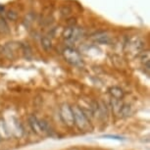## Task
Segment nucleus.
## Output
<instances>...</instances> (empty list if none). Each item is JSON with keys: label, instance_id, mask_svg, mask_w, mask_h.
<instances>
[{"label": "nucleus", "instance_id": "1", "mask_svg": "<svg viewBox=\"0 0 150 150\" xmlns=\"http://www.w3.org/2000/svg\"><path fill=\"white\" fill-rule=\"evenodd\" d=\"M73 114H74V122L75 125L78 127L79 129L81 131H88L90 126H89V120L86 117V113L83 111V109L79 106H74L72 107Z\"/></svg>", "mask_w": 150, "mask_h": 150}, {"label": "nucleus", "instance_id": "2", "mask_svg": "<svg viewBox=\"0 0 150 150\" xmlns=\"http://www.w3.org/2000/svg\"><path fill=\"white\" fill-rule=\"evenodd\" d=\"M63 56L68 63L78 66L81 64V57L77 50L72 47H67L63 50Z\"/></svg>", "mask_w": 150, "mask_h": 150}, {"label": "nucleus", "instance_id": "3", "mask_svg": "<svg viewBox=\"0 0 150 150\" xmlns=\"http://www.w3.org/2000/svg\"><path fill=\"white\" fill-rule=\"evenodd\" d=\"M83 30L81 29V28L75 27V26H72V27H69V28H67V29H65L63 33L64 38L70 41L78 40L79 38H81V36H83Z\"/></svg>", "mask_w": 150, "mask_h": 150}, {"label": "nucleus", "instance_id": "4", "mask_svg": "<svg viewBox=\"0 0 150 150\" xmlns=\"http://www.w3.org/2000/svg\"><path fill=\"white\" fill-rule=\"evenodd\" d=\"M60 115L62 120L68 127H73L75 125L74 122V114H73V110L72 107L68 104H64L60 109Z\"/></svg>", "mask_w": 150, "mask_h": 150}, {"label": "nucleus", "instance_id": "5", "mask_svg": "<svg viewBox=\"0 0 150 150\" xmlns=\"http://www.w3.org/2000/svg\"><path fill=\"white\" fill-rule=\"evenodd\" d=\"M12 132L8 128L7 124L5 123L3 119H0V139L3 138V139H8L11 137Z\"/></svg>", "mask_w": 150, "mask_h": 150}, {"label": "nucleus", "instance_id": "6", "mask_svg": "<svg viewBox=\"0 0 150 150\" xmlns=\"http://www.w3.org/2000/svg\"><path fill=\"white\" fill-rule=\"evenodd\" d=\"M29 124L30 126V128L33 131V132H35L36 134H42L41 132V129H40V126H39V122H38V119L35 117V116H30L29 117Z\"/></svg>", "mask_w": 150, "mask_h": 150}, {"label": "nucleus", "instance_id": "7", "mask_svg": "<svg viewBox=\"0 0 150 150\" xmlns=\"http://www.w3.org/2000/svg\"><path fill=\"white\" fill-rule=\"evenodd\" d=\"M109 93L111 94V96L116 100H121L124 97V91L123 89H121L118 86H112L109 88Z\"/></svg>", "mask_w": 150, "mask_h": 150}, {"label": "nucleus", "instance_id": "8", "mask_svg": "<svg viewBox=\"0 0 150 150\" xmlns=\"http://www.w3.org/2000/svg\"><path fill=\"white\" fill-rule=\"evenodd\" d=\"M13 134L16 135L17 137H21L23 134H24V129H23L22 125L20 124V122L16 119H14L13 121Z\"/></svg>", "mask_w": 150, "mask_h": 150}, {"label": "nucleus", "instance_id": "9", "mask_svg": "<svg viewBox=\"0 0 150 150\" xmlns=\"http://www.w3.org/2000/svg\"><path fill=\"white\" fill-rule=\"evenodd\" d=\"M10 33V29L8 27V24L5 21V19L3 17L0 16V33L2 35H7Z\"/></svg>", "mask_w": 150, "mask_h": 150}, {"label": "nucleus", "instance_id": "10", "mask_svg": "<svg viewBox=\"0 0 150 150\" xmlns=\"http://www.w3.org/2000/svg\"><path fill=\"white\" fill-rule=\"evenodd\" d=\"M41 43H42V47H43L45 50H47V51L52 48V41H51V39H50L49 38H47V36L42 38Z\"/></svg>", "mask_w": 150, "mask_h": 150}, {"label": "nucleus", "instance_id": "11", "mask_svg": "<svg viewBox=\"0 0 150 150\" xmlns=\"http://www.w3.org/2000/svg\"><path fill=\"white\" fill-rule=\"evenodd\" d=\"M95 41L98 42V43H102V44H108L110 41V38L108 35H98L95 38Z\"/></svg>", "mask_w": 150, "mask_h": 150}, {"label": "nucleus", "instance_id": "12", "mask_svg": "<svg viewBox=\"0 0 150 150\" xmlns=\"http://www.w3.org/2000/svg\"><path fill=\"white\" fill-rule=\"evenodd\" d=\"M7 17H8V19L11 20V21H15L17 19V13L13 12V11H9V12L7 13Z\"/></svg>", "mask_w": 150, "mask_h": 150}, {"label": "nucleus", "instance_id": "13", "mask_svg": "<svg viewBox=\"0 0 150 150\" xmlns=\"http://www.w3.org/2000/svg\"><path fill=\"white\" fill-rule=\"evenodd\" d=\"M103 137H105V138H110V139H117V140H124V139H125V138L121 137H118V135H110V134L104 135Z\"/></svg>", "mask_w": 150, "mask_h": 150}, {"label": "nucleus", "instance_id": "14", "mask_svg": "<svg viewBox=\"0 0 150 150\" xmlns=\"http://www.w3.org/2000/svg\"><path fill=\"white\" fill-rule=\"evenodd\" d=\"M0 10H4V7H2V6H0Z\"/></svg>", "mask_w": 150, "mask_h": 150}]
</instances>
